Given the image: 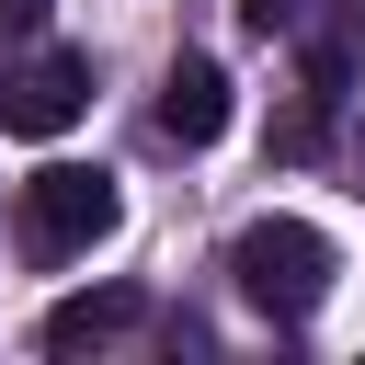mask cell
Instances as JSON below:
<instances>
[{
  "instance_id": "cell-1",
  "label": "cell",
  "mask_w": 365,
  "mask_h": 365,
  "mask_svg": "<svg viewBox=\"0 0 365 365\" xmlns=\"http://www.w3.org/2000/svg\"><path fill=\"white\" fill-rule=\"evenodd\" d=\"M331 274H342V251H331V240H319L308 217H251V228L228 240V285H240V308H262L274 331L319 319Z\"/></svg>"
},
{
  "instance_id": "cell-2",
  "label": "cell",
  "mask_w": 365,
  "mask_h": 365,
  "mask_svg": "<svg viewBox=\"0 0 365 365\" xmlns=\"http://www.w3.org/2000/svg\"><path fill=\"white\" fill-rule=\"evenodd\" d=\"M114 217H125V182L114 171H91V160H46L34 182H23V262H80L91 240H114Z\"/></svg>"
},
{
  "instance_id": "cell-3",
  "label": "cell",
  "mask_w": 365,
  "mask_h": 365,
  "mask_svg": "<svg viewBox=\"0 0 365 365\" xmlns=\"http://www.w3.org/2000/svg\"><path fill=\"white\" fill-rule=\"evenodd\" d=\"M80 103H91V57L80 46H34V57L0 68V125L11 137H68Z\"/></svg>"
},
{
  "instance_id": "cell-4",
  "label": "cell",
  "mask_w": 365,
  "mask_h": 365,
  "mask_svg": "<svg viewBox=\"0 0 365 365\" xmlns=\"http://www.w3.org/2000/svg\"><path fill=\"white\" fill-rule=\"evenodd\" d=\"M160 137H171V148H217V137H228V68H217V57H171V80H160Z\"/></svg>"
},
{
  "instance_id": "cell-5",
  "label": "cell",
  "mask_w": 365,
  "mask_h": 365,
  "mask_svg": "<svg viewBox=\"0 0 365 365\" xmlns=\"http://www.w3.org/2000/svg\"><path fill=\"white\" fill-rule=\"evenodd\" d=\"M137 319H148L137 285H91V297H57V308L34 319V342H46V354H91V342H114V331H137Z\"/></svg>"
},
{
  "instance_id": "cell-6",
  "label": "cell",
  "mask_w": 365,
  "mask_h": 365,
  "mask_svg": "<svg viewBox=\"0 0 365 365\" xmlns=\"http://www.w3.org/2000/svg\"><path fill=\"white\" fill-rule=\"evenodd\" d=\"M319 148H331V103H319V91H297V103L274 114V160H319Z\"/></svg>"
},
{
  "instance_id": "cell-7",
  "label": "cell",
  "mask_w": 365,
  "mask_h": 365,
  "mask_svg": "<svg viewBox=\"0 0 365 365\" xmlns=\"http://www.w3.org/2000/svg\"><path fill=\"white\" fill-rule=\"evenodd\" d=\"M297 23H308V0H240V34H262V46L297 34Z\"/></svg>"
},
{
  "instance_id": "cell-8",
  "label": "cell",
  "mask_w": 365,
  "mask_h": 365,
  "mask_svg": "<svg viewBox=\"0 0 365 365\" xmlns=\"http://www.w3.org/2000/svg\"><path fill=\"white\" fill-rule=\"evenodd\" d=\"M319 11H331L319 34H342V46H365V0H319Z\"/></svg>"
},
{
  "instance_id": "cell-9",
  "label": "cell",
  "mask_w": 365,
  "mask_h": 365,
  "mask_svg": "<svg viewBox=\"0 0 365 365\" xmlns=\"http://www.w3.org/2000/svg\"><path fill=\"white\" fill-rule=\"evenodd\" d=\"M46 11L57 0H0V34H46Z\"/></svg>"
}]
</instances>
